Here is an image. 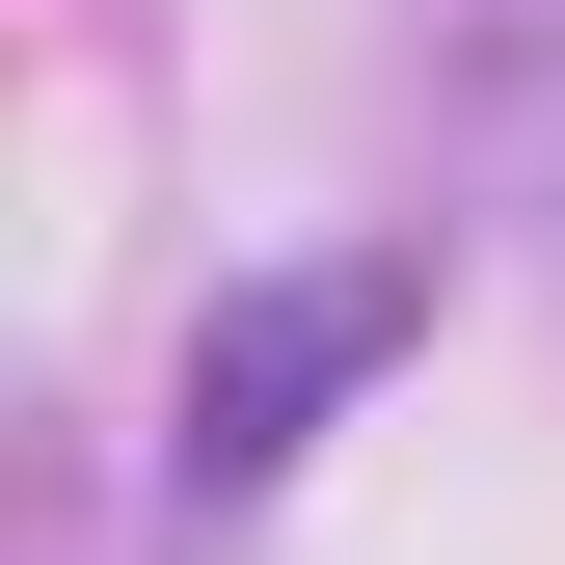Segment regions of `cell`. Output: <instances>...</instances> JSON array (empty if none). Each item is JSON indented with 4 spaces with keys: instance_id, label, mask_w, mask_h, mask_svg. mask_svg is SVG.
I'll list each match as a JSON object with an SVG mask.
<instances>
[{
    "instance_id": "1",
    "label": "cell",
    "mask_w": 565,
    "mask_h": 565,
    "mask_svg": "<svg viewBox=\"0 0 565 565\" xmlns=\"http://www.w3.org/2000/svg\"><path fill=\"white\" fill-rule=\"evenodd\" d=\"M377 350H431V243H323V269H243V297L189 323V484L243 512V484L297 458L323 404L377 377Z\"/></svg>"
},
{
    "instance_id": "2",
    "label": "cell",
    "mask_w": 565,
    "mask_h": 565,
    "mask_svg": "<svg viewBox=\"0 0 565 565\" xmlns=\"http://www.w3.org/2000/svg\"><path fill=\"white\" fill-rule=\"evenodd\" d=\"M539 189H565V82H539Z\"/></svg>"
}]
</instances>
